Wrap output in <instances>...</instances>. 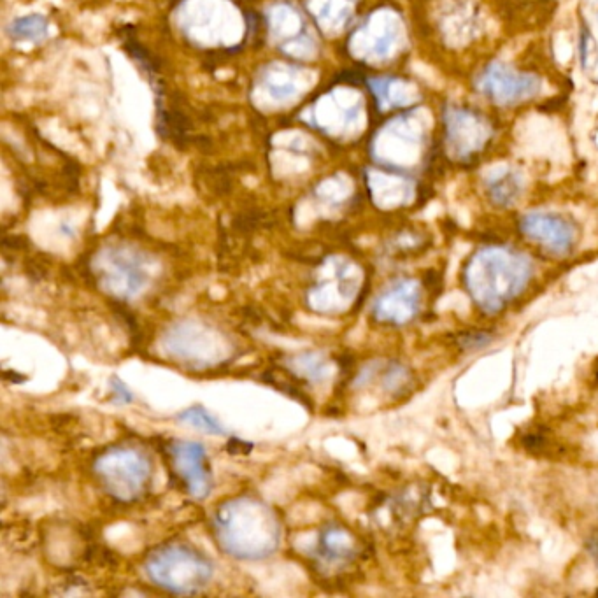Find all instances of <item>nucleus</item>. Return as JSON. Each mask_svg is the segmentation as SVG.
Masks as SVG:
<instances>
[{
	"label": "nucleus",
	"mask_w": 598,
	"mask_h": 598,
	"mask_svg": "<svg viewBox=\"0 0 598 598\" xmlns=\"http://www.w3.org/2000/svg\"><path fill=\"white\" fill-rule=\"evenodd\" d=\"M213 534L223 553L235 560L258 562L278 551L283 525L264 500L237 497L216 509Z\"/></svg>",
	"instance_id": "1"
},
{
	"label": "nucleus",
	"mask_w": 598,
	"mask_h": 598,
	"mask_svg": "<svg viewBox=\"0 0 598 598\" xmlns=\"http://www.w3.org/2000/svg\"><path fill=\"white\" fill-rule=\"evenodd\" d=\"M532 276V260L509 246H486L477 250L463 271L470 299L486 314L504 311L520 297Z\"/></svg>",
	"instance_id": "2"
},
{
	"label": "nucleus",
	"mask_w": 598,
	"mask_h": 598,
	"mask_svg": "<svg viewBox=\"0 0 598 598\" xmlns=\"http://www.w3.org/2000/svg\"><path fill=\"white\" fill-rule=\"evenodd\" d=\"M153 584L176 595H197L214 577V563L185 542H169L151 551L144 563Z\"/></svg>",
	"instance_id": "3"
},
{
	"label": "nucleus",
	"mask_w": 598,
	"mask_h": 598,
	"mask_svg": "<svg viewBox=\"0 0 598 598\" xmlns=\"http://www.w3.org/2000/svg\"><path fill=\"white\" fill-rule=\"evenodd\" d=\"M93 472L109 497L120 502H136L150 486L153 467L141 449L120 444L106 449L95 460Z\"/></svg>",
	"instance_id": "4"
},
{
	"label": "nucleus",
	"mask_w": 598,
	"mask_h": 598,
	"mask_svg": "<svg viewBox=\"0 0 598 598\" xmlns=\"http://www.w3.org/2000/svg\"><path fill=\"white\" fill-rule=\"evenodd\" d=\"M100 288L114 299H136L150 286V260L141 251L123 246L100 250L92 260Z\"/></svg>",
	"instance_id": "5"
},
{
	"label": "nucleus",
	"mask_w": 598,
	"mask_h": 598,
	"mask_svg": "<svg viewBox=\"0 0 598 598\" xmlns=\"http://www.w3.org/2000/svg\"><path fill=\"white\" fill-rule=\"evenodd\" d=\"M165 353L195 367L221 364L232 351V344L220 330L202 321L185 320L172 325L164 337Z\"/></svg>",
	"instance_id": "6"
},
{
	"label": "nucleus",
	"mask_w": 598,
	"mask_h": 598,
	"mask_svg": "<svg viewBox=\"0 0 598 598\" xmlns=\"http://www.w3.org/2000/svg\"><path fill=\"white\" fill-rule=\"evenodd\" d=\"M364 283V272L348 258H328L321 267L309 292L307 306L320 314H337L346 311L355 302Z\"/></svg>",
	"instance_id": "7"
},
{
	"label": "nucleus",
	"mask_w": 598,
	"mask_h": 598,
	"mask_svg": "<svg viewBox=\"0 0 598 598\" xmlns=\"http://www.w3.org/2000/svg\"><path fill=\"white\" fill-rule=\"evenodd\" d=\"M477 90L493 102L507 106L535 97L541 92V79L513 71L504 64H492L477 79Z\"/></svg>",
	"instance_id": "8"
},
{
	"label": "nucleus",
	"mask_w": 598,
	"mask_h": 598,
	"mask_svg": "<svg viewBox=\"0 0 598 598\" xmlns=\"http://www.w3.org/2000/svg\"><path fill=\"white\" fill-rule=\"evenodd\" d=\"M172 469L183 481L190 497L204 500L213 492V474L207 462V451L197 441H172L169 446Z\"/></svg>",
	"instance_id": "9"
},
{
	"label": "nucleus",
	"mask_w": 598,
	"mask_h": 598,
	"mask_svg": "<svg viewBox=\"0 0 598 598\" xmlns=\"http://www.w3.org/2000/svg\"><path fill=\"white\" fill-rule=\"evenodd\" d=\"M421 299L423 290L416 279H397L379 293L378 299L372 304V314L381 323L402 327L418 316Z\"/></svg>",
	"instance_id": "10"
},
{
	"label": "nucleus",
	"mask_w": 598,
	"mask_h": 598,
	"mask_svg": "<svg viewBox=\"0 0 598 598\" xmlns=\"http://www.w3.org/2000/svg\"><path fill=\"white\" fill-rule=\"evenodd\" d=\"M520 227L530 241L555 257H565L577 241L574 223L560 214L528 213L523 216Z\"/></svg>",
	"instance_id": "11"
},
{
	"label": "nucleus",
	"mask_w": 598,
	"mask_h": 598,
	"mask_svg": "<svg viewBox=\"0 0 598 598\" xmlns=\"http://www.w3.org/2000/svg\"><path fill=\"white\" fill-rule=\"evenodd\" d=\"M356 551L355 537L339 525L323 528L320 535L318 555L327 563L349 562Z\"/></svg>",
	"instance_id": "12"
},
{
	"label": "nucleus",
	"mask_w": 598,
	"mask_h": 598,
	"mask_svg": "<svg viewBox=\"0 0 598 598\" xmlns=\"http://www.w3.org/2000/svg\"><path fill=\"white\" fill-rule=\"evenodd\" d=\"M288 365L297 376L311 383H320L330 376V360L321 351H304L290 358Z\"/></svg>",
	"instance_id": "13"
},
{
	"label": "nucleus",
	"mask_w": 598,
	"mask_h": 598,
	"mask_svg": "<svg viewBox=\"0 0 598 598\" xmlns=\"http://www.w3.org/2000/svg\"><path fill=\"white\" fill-rule=\"evenodd\" d=\"M520 192V179L513 172H504L488 183V193L497 206H511L520 197Z\"/></svg>",
	"instance_id": "14"
},
{
	"label": "nucleus",
	"mask_w": 598,
	"mask_h": 598,
	"mask_svg": "<svg viewBox=\"0 0 598 598\" xmlns=\"http://www.w3.org/2000/svg\"><path fill=\"white\" fill-rule=\"evenodd\" d=\"M176 420L185 423L188 427L197 428L204 434L218 435V437L225 435V427L204 406L188 407L176 416Z\"/></svg>",
	"instance_id": "15"
},
{
	"label": "nucleus",
	"mask_w": 598,
	"mask_h": 598,
	"mask_svg": "<svg viewBox=\"0 0 598 598\" xmlns=\"http://www.w3.org/2000/svg\"><path fill=\"white\" fill-rule=\"evenodd\" d=\"M48 22L46 18L39 15L23 16L11 23L8 27V34L15 41H39L46 36Z\"/></svg>",
	"instance_id": "16"
},
{
	"label": "nucleus",
	"mask_w": 598,
	"mask_h": 598,
	"mask_svg": "<svg viewBox=\"0 0 598 598\" xmlns=\"http://www.w3.org/2000/svg\"><path fill=\"white\" fill-rule=\"evenodd\" d=\"M111 392L114 395V404H130L134 400V393L130 392L129 386L118 376L111 378Z\"/></svg>",
	"instance_id": "17"
},
{
	"label": "nucleus",
	"mask_w": 598,
	"mask_h": 598,
	"mask_svg": "<svg viewBox=\"0 0 598 598\" xmlns=\"http://www.w3.org/2000/svg\"><path fill=\"white\" fill-rule=\"evenodd\" d=\"M591 555L595 556V562H597L598 565V539L591 542Z\"/></svg>",
	"instance_id": "18"
}]
</instances>
